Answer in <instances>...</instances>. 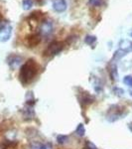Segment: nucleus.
<instances>
[{"mask_svg":"<svg viewBox=\"0 0 132 149\" xmlns=\"http://www.w3.org/2000/svg\"><path fill=\"white\" fill-rule=\"evenodd\" d=\"M38 65L34 60H29L21 67L19 78L23 85H27L35 79L38 74Z\"/></svg>","mask_w":132,"mask_h":149,"instance_id":"obj_1","label":"nucleus"},{"mask_svg":"<svg viewBox=\"0 0 132 149\" xmlns=\"http://www.w3.org/2000/svg\"><path fill=\"white\" fill-rule=\"evenodd\" d=\"M64 49V43L60 42V41H53L52 43H50L49 46L46 48V50L44 51V56L47 57H53L59 54L62 50Z\"/></svg>","mask_w":132,"mask_h":149,"instance_id":"obj_2","label":"nucleus"},{"mask_svg":"<svg viewBox=\"0 0 132 149\" xmlns=\"http://www.w3.org/2000/svg\"><path fill=\"white\" fill-rule=\"evenodd\" d=\"M12 27L11 25H4L0 28V42H7L11 37Z\"/></svg>","mask_w":132,"mask_h":149,"instance_id":"obj_3","label":"nucleus"},{"mask_svg":"<svg viewBox=\"0 0 132 149\" xmlns=\"http://www.w3.org/2000/svg\"><path fill=\"white\" fill-rule=\"evenodd\" d=\"M40 34L43 36H48L53 32V23L51 21H43V23L41 24L40 28Z\"/></svg>","mask_w":132,"mask_h":149,"instance_id":"obj_4","label":"nucleus"},{"mask_svg":"<svg viewBox=\"0 0 132 149\" xmlns=\"http://www.w3.org/2000/svg\"><path fill=\"white\" fill-rule=\"evenodd\" d=\"M8 62V65L10 66L11 69H17L19 66L21 65V62H22V57L17 56V55H12L8 58L7 60Z\"/></svg>","mask_w":132,"mask_h":149,"instance_id":"obj_5","label":"nucleus"},{"mask_svg":"<svg viewBox=\"0 0 132 149\" xmlns=\"http://www.w3.org/2000/svg\"><path fill=\"white\" fill-rule=\"evenodd\" d=\"M66 0H54L53 1V8L57 12H64L67 9Z\"/></svg>","mask_w":132,"mask_h":149,"instance_id":"obj_6","label":"nucleus"},{"mask_svg":"<svg viewBox=\"0 0 132 149\" xmlns=\"http://www.w3.org/2000/svg\"><path fill=\"white\" fill-rule=\"evenodd\" d=\"M40 41H41V36L39 34H34L28 38L27 43L30 47H35L39 44Z\"/></svg>","mask_w":132,"mask_h":149,"instance_id":"obj_7","label":"nucleus"},{"mask_svg":"<svg viewBox=\"0 0 132 149\" xmlns=\"http://www.w3.org/2000/svg\"><path fill=\"white\" fill-rule=\"evenodd\" d=\"M81 102H83L85 104H90V103L93 102V97L88 95V93H85L83 95V97L81 98Z\"/></svg>","mask_w":132,"mask_h":149,"instance_id":"obj_8","label":"nucleus"},{"mask_svg":"<svg viewBox=\"0 0 132 149\" xmlns=\"http://www.w3.org/2000/svg\"><path fill=\"white\" fill-rule=\"evenodd\" d=\"M76 135L80 136V137H83V136H85V125H83V123H80L78 126H76Z\"/></svg>","mask_w":132,"mask_h":149,"instance_id":"obj_9","label":"nucleus"},{"mask_svg":"<svg viewBox=\"0 0 132 149\" xmlns=\"http://www.w3.org/2000/svg\"><path fill=\"white\" fill-rule=\"evenodd\" d=\"M88 4L94 7H100L104 4V0H88Z\"/></svg>","mask_w":132,"mask_h":149,"instance_id":"obj_10","label":"nucleus"},{"mask_svg":"<svg viewBox=\"0 0 132 149\" xmlns=\"http://www.w3.org/2000/svg\"><path fill=\"white\" fill-rule=\"evenodd\" d=\"M95 41H97V37L93 35H88L85 38V44H88V45H92Z\"/></svg>","mask_w":132,"mask_h":149,"instance_id":"obj_11","label":"nucleus"},{"mask_svg":"<svg viewBox=\"0 0 132 149\" xmlns=\"http://www.w3.org/2000/svg\"><path fill=\"white\" fill-rule=\"evenodd\" d=\"M22 5L24 10H29L33 6V0H23Z\"/></svg>","mask_w":132,"mask_h":149,"instance_id":"obj_12","label":"nucleus"},{"mask_svg":"<svg viewBox=\"0 0 132 149\" xmlns=\"http://www.w3.org/2000/svg\"><path fill=\"white\" fill-rule=\"evenodd\" d=\"M69 137L67 135H64V134H60V135L57 136V141L59 144H65L68 141Z\"/></svg>","mask_w":132,"mask_h":149,"instance_id":"obj_13","label":"nucleus"},{"mask_svg":"<svg viewBox=\"0 0 132 149\" xmlns=\"http://www.w3.org/2000/svg\"><path fill=\"white\" fill-rule=\"evenodd\" d=\"M123 83L125 84L126 86H132V76H126V77H124Z\"/></svg>","mask_w":132,"mask_h":149,"instance_id":"obj_14","label":"nucleus"},{"mask_svg":"<svg viewBox=\"0 0 132 149\" xmlns=\"http://www.w3.org/2000/svg\"><path fill=\"white\" fill-rule=\"evenodd\" d=\"M36 149H52V146L48 143H41L36 146Z\"/></svg>","mask_w":132,"mask_h":149,"instance_id":"obj_15","label":"nucleus"},{"mask_svg":"<svg viewBox=\"0 0 132 149\" xmlns=\"http://www.w3.org/2000/svg\"><path fill=\"white\" fill-rule=\"evenodd\" d=\"M85 149H97V146H95L92 142H90V141H86L85 145Z\"/></svg>","mask_w":132,"mask_h":149,"instance_id":"obj_16","label":"nucleus"},{"mask_svg":"<svg viewBox=\"0 0 132 149\" xmlns=\"http://www.w3.org/2000/svg\"><path fill=\"white\" fill-rule=\"evenodd\" d=\"M4 149H17L16 148V144L15 143H8L7 145L4 147Z\"/></svg>","mask_w":132,"mask_h":149,"instance_id":"obj_17","label":"nucleus"},{"mask_svg":"<svg viewBox=\"0 0 132 149\" xmlns=\"http://www.w3.org/2000/svg\"><path fill=\"white\" fill-rule=\"evenodd\" d=\"M113 92L115 93V95H121L122 93H123V90H121V88H113Z\"/></svg>","mask_w":132,"mask_h":149,"instance_id":"obj_18","label":"nucleus"},{"mask_svg":"<svg viewBox=\"0 0 132 149\" xmlns=\"http://www.w3.org/2000/svg\"><path fill=\"white\" fill-rule=\"evenodd\" d=\"M130 95H131V97H132V91H131V92H130Z\"/></svg>","mask_w":132,"mask_h":149,"instance_id":"obj_19","label":"nucleus"},{"mask_svg":"<svg viewBox=\"0 0 132 149\" xmlns=\"http://www.w3.org/2000/svg\"><path fill=\"white\" fill-rule=\"evenodd\" d=\"M130 36H131V37H132V31H131V33H130Z\"/></svg>","mask_w":132,"mask_h":149,"instance_id":"obj_20","label":"nucleus"}]
</instances>
